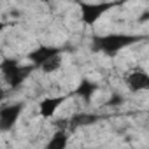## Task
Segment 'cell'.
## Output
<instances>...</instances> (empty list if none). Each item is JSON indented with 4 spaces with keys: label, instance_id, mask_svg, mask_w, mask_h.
Instances as JSON below:
<instances>
[{
    "label": "cell",
    "instance_id": "cell-2",
    "mask_svg": "<svg viewBox=\"0 0 149 149\" xmlns=\"http://www.w3.org/2000/svg\"><path fill=\"white\" fill-rule=\"evenodd\" d=\"M33 68H35V65L23 67V65H19V63H18L16 60H13V58H4V60H2V65H0V70H2V74H4L7 84L13 86V88H18V86L30 76V74H32Z\"/></svg>",
    "mask_w": 149,
    "mask_h": 149
},
{
    "label": "cell",
    "instance_id": "cell-7",
    "mask_svg": "<svg viewBox=\"0 0 149 149\" xmlns=\"http://www.w3.org/2000/svg\"><path fill=\"white\" fill-rule=\"evenodd\" d=\"M67 100V97H51V98H44L39 105V112L42 118H51L60 107L61 104Z\"/></svg>",
    "mask_w": 149,
    "mask_h": 149
},
{
    "label": "cell",
    "instance_id": "cell-8",
    "mask_svg": "<svg viewBox=\"0 0 149 149\" xmlns=\"http://www.w3.org/2000/svg\"><path fill=\"white\" fill-rule=\"evenodd\" d=\"M98 121V116L97 114H90V112H76L70 121H68V128H79V126H90L93 123Z\"/></svg>",
    "mask_w": 149,
    "mask_h": 149
},
{
    "label": "cell",
    "instance_id": "cell-11",
    "mask_svg": "<svg viewBox=\"0 0 149 149\" xmlns=\"http://www.w3.org/2000/svg\"><path fill=\"white\" fill-rule=\"evenodd\" d=\"M60 65H61V56H56V58H53V60H49L46 65H42L40 68L46 72V74H51V72H54V70H58L60 68Z\"/></svg>",
    "mask_w": 149,
    "mask_h": 149
},
{
    "label": "cell",
    "instance_id": "cell-3",
    "mask_svg": "<svg viewBox=\"0 0 149 149\" xmlns=\"http://www.w3.org/2000/svg\"><path fill=\"white\" fill-rule=\"evenodd\" d=\"M118 4L111 2H100V4H79L81 9V19L84 25H95L109 9H112Z\"/></svg>",
    "mask_w": 149,
    "mask_h": 149
},
{
    "label": "cell",
    "instance_id": "cell-5",
    "mask_svg": "<svg viewBox=\"0 0 149 149\" xmlns=\"http://www.w3.org/2000/svg\"><path fill=\"white\" fill-rule=\"evenodd\" d=\"M23 107H25V105H23L21 102H18V104L7 105V107H4L2 111H0V126H2L4 132L11 130V128L16 125V121L19 119V116H21V112H23Z\"/></svg>",
    "mask_w": 149,
    "mask_h": 149
},
{
    "label": "cell",
    "instance_id": "cell-13",
    "mask_svg": "<svg viewBox=\"0 0 149 149\" xmlns=\"http://www.w3.org/2000/svg\"><path fill=\"white\" fill-rule=\"evenodd\" d=\"M147 19H149V11H146V13L139 18V21H140V23H144V21H147Z\"/></svg>",
    "mask_w": 149,
    "mask_h": 149
},
{
    "label": "cell",
    "instance_id": "cell-10",
    "mask_svg": "<svg viewBox=\"0 0 149 149\" xmlns=\"http://www.w3.org/2000/svg\"><path fill=\"white\" fill-rule=\"evenodd\" d=\"M67 144H68V133L65 130H58L47 140L46 149H67Z\"/></svg>",
    "mask_w": 149,
    "mask_h": 149
},
{
    "label": "cell",
    "instance_id": "cell-4",
    "mask_svg": "<svg viewBox=\"0 0 149 149\" xmlns=\"http://www.w3.org/2000/svg\"><path fill=\"white\" fill-rule=\"evenodd\" d=\"M60 54H61V47H56V46H39L37 49L30 51L28 58H30V61L35 67H42L49 60H53V58H56Z\"/></svg>",
    "mask_w": 149,
    "mask_h": 149
},
{
    "label": "cell",
    "instance_id": "cell-1",
    "mask_svg": "<svg viewBox=\"0 0 149 149\" xmlns=\"http://www.w3.org/2000/svg\"><path fill=\"white\" fill-rule=\"evenodd\" d=\"M140 35H130V33H109V35H97L91 39V49L102 51L105 54H116L121 49L133 46L135 42L142 40Z\"/></svg>",
    "mask_w": 149,
    "mask_h": 149
},
{
    "label": "cell",
    "instance_id": "cell-6",
    "mask_svg": "<svg viewBox=\"0 0 149 149\" xmlns=\"http://www.w3.org/2000/svg\"><path fill=\"white\" fill-rule=\"evenodd\" d=\"M126 84L130 88V91H147L149 90V74L144 70H133L128 74L126 77Z\"/></svg>",
    "mask_w": 149,
    "mask_h": 149
},
{
    "label": "cell",
    "instance_id": "cell-12",
    "mask_svg": "<svg viewBox=\"0 0 149 149\" xmlns=\"http://www.w3.org/2000/svg\"><path fill=\"white\" fill-rule=\"evenodd\" d=\"M123 104V97L119 95V93H114L109 100H107V105L109 107H114V105H121Z\"/></svg>",
    "mask_w": 149,
    "mask_h": 149
},
{
    "label": "cell",
    "instance_id": "cell-9",
    "mask_svg": "<svg viewBox=\"0 0 149 149\" xmlns=\"http://www.w3.org/2000/svg\"><path fill=\"white\" fill-rule=\"evenodd\" d=\"M97 90H98V84H95V83H91L88 79H81V83L77 84V88H76V91H74V93H76L77 97H81L83 100L90 102Z\"/></svg>",
    "mask_w": 149,
    "mask_h": 149
}]
</instances>
